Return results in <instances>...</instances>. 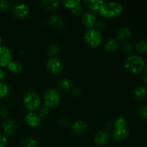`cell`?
<instances>
[{
	"label": "cell",
	"mask_w": 147,
	"mask_h": 147,
	"mask_svg": "<svg viewBox=\"0 0 147 147\" xmlns=\"http://www.w3.org/2000/svg\"><path fill=\"white\" fill-rule=\"evenodd\" d=\"M145 63L144 59L137 55H129L124 61V67L132 74H139L143 71Z\"/></svg>",
	"instance_id": "1"
},
{
	"label": "cell",
	"mask_w": 147,
	"mask_h": 147,
	"mask_svg": "<svg viewBox=\"0 0 147 147\" xmlns=\"http://www.w3.org/2000/svg\"><path fill=\"white\" fill-rule=\"evenodd\" d=\"M123 11V6L121 3L109 1V2H104L99 12L103 17L111 19L120 15Z\"/></svg>",
	"instance_id": "2"
},
{
	"label": "cell",
	"mask_w": 147,
	"mask_h": 147,
	"mask_svg": "<svg viewBox=\"0 0 147 147\" xmlns=\"http://www.w3.org/2000/svg\"><path fill=\"white\" fill-rule=\"evenodd\" d=\"M23 106L28 112H35L38 110L42 103V98L38 93L30 91L26 93L22 99Z\"/></svg>",
	"instance_id": "3"
},
{
	"label": "cell",
	"mask_w": 147,
	"mask_h": 147,
	"mask_svg": "<svg viewBox=\"0 0 147 147\" xmlns=\"http://www.w3.org/2000/svg\"><path fill=\"white\" fill-rule=\"evenodd\" d=\"M61 101L60 93L53 88H50L44 92L42 97V102L49 109H54L60 105Z\"/></svg>",
	"instance_id": "4"
},
{
	"label": "cell",
	"mask_w": 147,
	"mask_h": 147,
	"mask_svg": "<svg viewBox=\"0 0 147 147\" xmlns=\"http://www.w3.org/2000/svg\"><path fill=\"white\" fill-rule=\"evenodd\" d=\"M84 40L90 47H99L102 42V34L100 30L96 28L87 29L84 33Z\"/></svg>",
	"instance_id": "5"
},
{
	"label": "cell",
	"mask_w": 147,
	"mask_h": 147,
	"mask_svg": "<svg viewBox=\"0 0 147 147\" xmlns=\"http://www.w3.org/2000/svg\"><path fill=\"white\" fill-rule=\"evenodd\" d=\"M63 61L57 57H50L46 62V68L53 75L60 74L63 71Z\"/></svg>",
	"instance_id": "6"
},
{
	"label": "cell",
	"mask_w": 147,
	"mask_h": 147,
	"mask_svg": "<svg viewBox=\"0 0 147 147\" xmlns=\"http://www.w3.org/2000/svg\"><path fill=\"white\" fill-rule=\"evenodd\" d=\"M30 7L27 4L19 2L14 4L11 8V13L17 19L24 20L28 17L30 14Z\"/></svg>",
	"instance_id": "7"
},
{
	"label": "cell",
	"mask_w": 147,
	"mask_h": 147,
	"mask_svg": "<svg viewBox=\"0 0 147 147\" xmlns=\"http://www.w3.org/2000/svg\"><path fill=\"white\" fill-rule=\"evenodd\" d=\"M12 53L8 47L0 46V67H7L12 61Z\"/></svg>",
	"instance_id": "8"
},
{
	"label": "cell",
	"mask_w": 147,
	"mask_h": 147,
	"mask_svg": "<svg viewBox=\"0 0 147 147\" xmlns=\"http://www.w3.org/2000/svg\"><path fill=\"white\" fill-rule=\"evenodd\" d=\"M47 24L54 30H60L65 25V21L63 17L58 14H51L47 20Z\"/></svg>",
	"instance_id": "9"
},
{
	"label": "cell",
	"mask_w": 147,
	"mask_h": 147,
	"mask_svg": "<svg viewBox=\"0 0 147 147\" xmlns=\"http://www.w3.org/2000/svg\"><path fill=\"white\" fill-rule=\"evenodd\" d=\"M1 128L4 134L7 135H13L17 130V126L16 122L13 119H6L1 123Z\"/></svg>",
	"instance_id": "10"
},
{
	"label": "cell",
	"mask_w": 147,
	"mask_h": 147,
	"mask_svg": "<svg viewBox=\"0 0 147 147\" xmlns=\"http://www.w3.org/2000/svg\"><path fill=\"white\" fill-rule=\"evenodd\" d=\"M26 123L31 128H37L41 123V118L35 112H28L25 116Z\"/></svg>",
	"instance_id": "11"
},
{
	"label": "cell",
	"mask_w": 147,
	"mask_h": 147,
	"mask_svg": "<svg viewBox=\"0 0 147 147\" xmlns=\"http://www.w3.org/2000/svg\"><path fill=\"white\" fill-rule=\"evenodd\" d=\"M129 131L126 128L121 129H115L112 131L111 138L116 142H123L129 138Z\"/></svg>",
	"instance_id": "12"
},
{
	"label": "cell",
	"mask_w": 147,
	"mask_h": 147,
	"mask_svg": "<svg viewBox=\"0 0 147 147\" xmlns=\"http://www.w3.org/2000/svg\"><path fill=\"white\" fill-rule=\"evenodd\" d=\"M96 17L92 11L85 12L82 16V23L88 29L93 28L96 24Z\"/></svg>",
	"instance_id": "13"
},
{
	"label": "cell",
	"mask_w": 147,
	"mask_h": 147,
	"mask_svg": "<svg viewBox=\"0 0 147 147\" xmlns=\"http://www.w3.org/2000/svg\"><path fill=\"white\" fill-rule=\"evenodd\" d=\"M110 140V136L106 131H100L96 133L93 137V142L98 146H105L109 143Z\"/></svg>",
	"instance_id": "14"
},
{
	"label": "cell",
	"mask_w": 147,
	"mask_h": 147,
	"mask_svg": "<svg viewBox=\"0 0 147 147\" xmlns=\"http://www.w3.org/2000/svg\"><path fill=\"white\" fill-rule=\"evenodd\" d=\"M72 131L76 134H83L88 130V125L82 120H76L72 123Z\"/></svg>",
	"instance_id": "15"
},
{
	"label": "cell",
	"mask_w": 147,
	"mask_h": 147,
	"mask_svg": "<svg viewBox=\"0 0 147 147\" xmlns=\"http://www.w3.org/2000/svg\"><path fill=\"white\" fill-rule=\"evenodd\" d=\"M116 36L118 40L125 41L130 39L132 36V31L130 27L123 26L116 30Z\"/></svg>",
	"instance_id": "16"
},
{
	"label": "cell",
	"mask_w": 147,
	"mask_h": 147,
	"mask_svg": "<svg viewBox=\"0 0 147 147\" xmlns=\"http://www.w3.org/2000/svg\"><path fill=\"white\" fill-rule=\"evenodd\" d=\"M120 45V42L117 38H110L105 42L104 49L108 52L114 53L119 50Z\"/></svg>",
	"instance_id": "17"
},
{
	"label": "cell",
	"mask_w": 147,
	"mask_h": 147,
	"mask_svg": "<svg viewBox=\"0 0 147 147\" xmlns=\"http://www.w3.org/2000/svg\"><path fill=\"white\" fill-rule=\"evenodd\" d=\"M57 86L60 90L65 92L72 91L73 89V84L72 80L68 78H63L57 82Z\"/></svg>",
	"instance_id": "18"
},
{
	"label": "cell",
	"mask_w": 147,
	"mask_h": 147,
	"mask_svg": "<svg viewBox=\"0 0 147 147\" xmlns=\"http://www.w3.org/2000/svg\"><path fill=\"white\" fill-rule=\"evenodd\" d=\"M41 7L47 11H54L57 9L60 4L59 0H43L40 3Z\"/></svg>",
	"instance_id": "19"
},
{
	"label": "cell",
	"mask_w": 147,
	"mask_h": 147,
	"mask_svg": "<svg viewBox=\"0 0 147 147\" xmlns=\"http://www.w3.org/2000/svg\"><path fill=\"white\" fill-rule=\"evenodd\" d=\"M84 4L90 11H100L104 1L101 0H86L84 1Z\"/></svg>",
	"instance_id": "20"
},
{
	"label": "cell",
	"mask_w": 147,
	"mask_h": 147,
	"mask_svg": "<svg viewBox=\"0 0 147 147\" xmlns=\"http://www.w3.org/2000/svg\"><path fill=\"white\" fill-rule=\"evenodd\" d=\"M134 98L138 100H144L147 98V88L145 86H138L134 90Z\"/></svg>",
	"instance_id": "21"
},
{
	"label": "cell",
	"mask_w": 147,
	"mask_h": 147,
	"mask_svg": "<svg viewBox=\"0 0 147 147\" xmlns=\"http://www.w3.org/2000/svg\"><path fill=\"white\" fill-rule=\"evenodd\" d=\"M7 69L11 73H20L23 70V65L20 62L14 61L12 60L8 65L7 66Z\"/></svg>",
	"instance_id": "22"
},
{
	"label": "cell",
	"mask_w": 147,
	"mask_h": 147,
	"mask_svg": "<svg viewBox=\"0 0 147 147\" xmlns=\"http://www.w3.org/2000/svg\"><path fill=\"white\" fill-rule=\"evenodd\" d=\"M22 147H37L38 142L32 137H26L21 142Z\"/></svg>",
	"instance_id": "23"
},
{
	"label": "cell",
	"mask_w": 147,
	"mask_h": 147,
	"mask_svg": "<svg viewBox=\"0 0 147 147\" xmlns=\"http://www.w3.org/2000/svg\"><path fill=\"white\" fill-rule=\"evenodd\" d=\"M9 91L10 89L8 84L3 80H0V100L7 97Z\"/></svg>",
	"instance_id": "24"
},
{
	"label": "cell",
	"mask_w": 147,
	"mask_h": 147,
	"mask_svg": "<svg viewBox=\"0 0 147 147\" xmlns=\"http://www.w3.org/2000/svg\"><path fill=\"white\" fill-rule=\"evenodd\" d=\"M135 48L139 54H144L147 53V41L144 40H140L136 43Z\"/></svg>",
	"instance_id": "25"
},
{
	"label": "cell",
	"mask_w": 147,
	"mask_h": 147,
	"mask_svg": "<svg viewBox=\"0 0 147 147\" xmlns=\"http://www.w3.org/2000/svg\"><path fill=\"white\" fill-rule=\"evenodd\" d=\"M60 51V47L56 43H52L47 47V55L50 57H53V56L56 55L57 53Z\"/></svg>",
	"instance_id": "26"
},
{
	"label": "cell",
	"mask_w": 147,
	"mask_h": 147,
	"mask_svg": "<svg viewBox=\"0 0 147 147\" xmlns=\"http://www.w3.org/2000/svg\"><path fill=\"white\" fill-rule=\"evenodd\" d=\"M126 126V121L122 116H119L117 117V119H116L114 122V126L115 129H125Z\"/></svg>",
	"instance_id": "27"
},
{
	"label": "cell",
	"mask_w": 147,
	"mask_h": 147,
	"mask_svg": "<svg viewBox=\"0 0 147 147\" xmlns=\"http://www.w3.org/2000/svg\"><path fill=\"white\" fill-rule=\"evenodd\" d=\"M63 4L65 8L69 9H73L76 6L80 4V1L79 0H65L63 1Z\"/></svg>",
	"instance_id": "28"
},
{
	"label": "cell",
	"mask_w": 147,
	"mask_h": 147,
	"mask_svg": "<svg viewBox=\"0 0 147 147\" xmlns=\"http://www.w3.org/2000/svg\"><path fill=\"white\" fill-rule=\"evenodd\" d=\"M138 114L142 119L147 121V105H142L139 108Z\"/></svg>",
	"instance_id": "29"
},
{
	"label": "cell",
	"mask_w": 147,
	"mask_h": 147,
	"mask_svg": "<svg viewBox=\"0 0 147 147\" xmlns=\"http://www.w3.org/2000/svg\"><path fill=\"white\" fill-rule=\"evenodd\" d=\"M9 109L8 108V106H5V105H2L0 106V116L1 118H4V119L7 118L9 115Z\"/></svg>",
	"instance_id": "30"
},
{
	"label": "cell",
	"mask_w": 147,
	"mask_h": 147,
	"mask_svg": "<svg viewBox=\"0 0 147 147\" xmlns=\"http://www.w3.org/2000/svg\"><path fill=\"white\" fill-rule=\"evenodd\" d=\"M10 2L8 0H0V11H5L9 8Z\"/></svg>",
	"instance_id": "31"
},
{
	"label": "cell",
	"mask_w": 147,
	"mask_h": 147,
	"mask_svg": "<svg viewBox=\"0 0 147 147\" xmlns=\"http://www.w3.org/2000/svg\"><path fill=\"white\" fill-rule=\"evenodd\" d=\"M123 52L126 54H131V53L133 52L134 47H133V45L130 42H126L125 43L124 45H123Z\"/></svg>",
	"instance_id": "32"
},
{
	"label": "cell",
	"mask_w": 147,
	"mask_h": 147,
	"mask_svg": "<svg viewBox=\"0 0 147 147\" xmlns=\"http://www.w3.org/2000/svg\"><path fill=\"white\" fill-rule=\"evenodd\" d=\"M49 112H50V109L46 108L45 106H44V107H42L40 109V111H39L38 115L40 116V117L41 118V119H44V118H46L48 116Z\"/></svg>",
	"instance_id": "33"
},
{
	"label": "cell",
	"mask_w": 147,
	"mask_h": 147,
	"mask_svg": "<svg viewBox=\"0 0 147 147\" xmlns=\"http://www.w3.org/2000/svg\"><path fill=\"white\" fill-rule=\"evenodd\" d=\"M71 11V12L73 13V14H75V15H79V14H80L82 13V11H83V7H82V6L80 5V4H79V5L76 6L75 8H73V9L70 10Z\"/></svg>",
	"instance_id": "34"
},
{
	"label": "cell",
	"mask_w": 147,
	"mask_h": 147,
	"mask_svg": "<svg viewBox=\"0 0 147 147\" xmlns=\"http://www.w3.org/2000/svg\"><path fill=\"white\" fill-rule=\"evenodd\" d=\"M7 144V139L4 134L0 133V147H6Z\"/></svg>",
	"instance_id": "35"
},
{
	"label": "cell",
	"mask_w": 147,
	"mask_h": 147,
	"mask_svg": "<svg viewBox=\"0 0 147 147\" xmlns=\"http://www.w3.org/2000/svg\"><path fill=\"white\" fill-rule=\"evenodd\" d=\"M69 125V122L67 119H62L59 121V126L61 128H66Z\"/></svg>",
	"instance_id": "36"
},
{
	"label": "cell",
	"mask_w": 147,
	"mask_h": 147,
	"mask_svg": "<svg viewBox=\"0 0 147 147\" xmlns=\"http://www.w3.org/2000/svg\"><path fill=\"white\" fill-rule=\"evenodd\" d=\"M72 93H73V96H76V97H79V96H81V90L80 88H73L72 90Z\"/></svg>",
	"instance_id": "37"
},
{
	"label": "cell",
	"mask_w": 147,
	"mask_h": 147,
	"mask_svg": "<svg viewBox=\"0 0 147 147\" xmlns=\"http://www.w3.org/2000/svg\"><path fill=\"white\" fill-rule=\"evenodd\" d=\"M6 76V73L1 67H0V80H3Z\"/></svg>",
	"instance_id": "38"
},
{
	"label": "cell",
	"mask_w": 147,
	"mask_h": 147,
	"mask_svg": "<svg viewBox=\"0 0 147 147\" xmlns=\"http://www.w3.org/2000/svg\"><path fill=\"white\" fill-rule=\"evenodd\" d=\"M142 78L145 83H147V68L144 71L143 76H142Z\"/></svg>",
	"instance_id": "39"
},
{
	"label": "cell",
	"mask_w": 147,
	"mask_h": 147,
	"mask_svg": "<svg viewBox=\"0 0 147 147\" xmlns=\"http://www.w3.org/2000/svg\"><path fill=\"white\" fill-rule=\"evenodd\" d=\"M97 27L98 29H103L105 27V23L103 22H99L97 24Z\"/></svg>",
	"instance_id": "40"
},
{
	"label": "cell",
	"mask_w": 147,
	"mask_h": 147,
	"mask_svg": "<svg viewBox=\"0 0 147 147\" xmlns=\"http://www.w3.org/2000/svg\"><path fill=\"white\" fill-rule=\"evenodd\" d=\"M112 126H113V124H112V123H111V122H108V123L105 125V128H106V129H108V130H109Z\"/></svg>",
	"instance_id": "41"
},
{
	"label": "cell",
	"mask_w": 147,
	"mask_h": 147,
	"mask_svg": "<svg viewBox=\"0 0 147 147\" xmlns=\"http://www.w3.org/2000/svg\"><path fill=\"white\" fill-rule=\"evenodd\" d=\"M1 43H2V39H1V37H0V46L1 45Z\"/></svg>",
	"instance_id": "42"
},
{
	"label": "cell",
	"mask_w": 147,
	"mask_h": 147,
	"mask_svg": "<svg viewBox=\"0 0 147 147\" xmlns=\"http://www.w3.org/2000/svg\"><path fill=\"white\" fill-rule=\"evenodd\" d=\"M146 68H147V60H146Z\"/></svg>",
	"instance_id": "43"
},
{
	"label": "cell",
	"mask_w": 147,
	"mask_h": 147,
	"mask_svg": "<svg viewBox=\"0 0 147 147\" xmlns=\"http://www.w3.org/2000/svg\"><path fill=\"white\" fill-rule=\"evenodd\" d=\"M0 106H1V103H0Z\"/></svg>",
	"instance_id": "44"
}]
</instances>
